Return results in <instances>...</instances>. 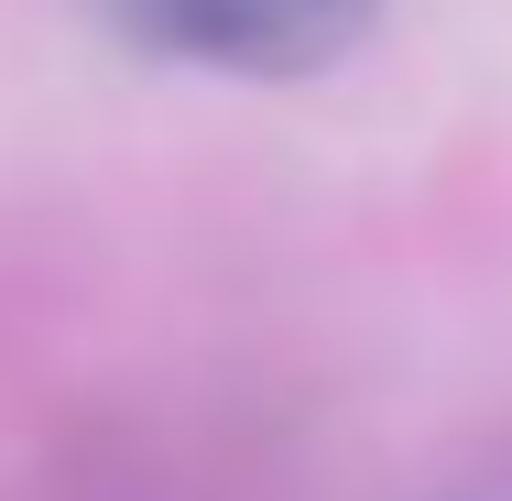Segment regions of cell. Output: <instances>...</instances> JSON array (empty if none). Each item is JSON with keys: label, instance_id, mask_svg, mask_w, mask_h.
Wrapping results in <instances>:
<instances>
[{"label": "cell", "instance_id": "cell-1", "mask_svg": "<svg viewBox=\"0 0 512 501\" xmlns=\"http://www.w3.org/2000/svg\"><path fill=\"white\" fill-rule=\"evenodd\" d=\"M88 22L131 55H164V66L316 77L382 22V0H88Z\"/></svg>", "mask_w": 512, "mask_h": 501}]
</instances>
